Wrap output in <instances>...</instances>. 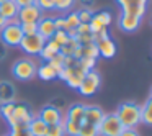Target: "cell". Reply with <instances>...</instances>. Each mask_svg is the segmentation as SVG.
<instances>
[{
    "label": "cell",
    "instance_id": "1",
    "mask_svg": "<svg viewBox=\"0 0 152 136\" xmlns=\"http://www.w3.org/2000/svg\"><path fill=\"white\" fill-rule=\"evenodd\" d=\"M116 116L119 118L123 128H136L141 123V107L134 102H123L118 107Z\"/></svg>",
    "mask_w": 152,
    "mask_h": 136
},
{
    "label": "cell",
    "instance_id": "2",
    "mask_svg": "<svg viewBox=\"0 0 152 136\" xmlns=\"http://www.w3.org/2000/svg\"><path fill=\"white\" fill-rule=\"evenodd\" d=\"M23 36L25 35H23V31H21V26H20V23H18V20L7 21V25L0 30V41H2L5 46H10V48L20 46Z\"/></svg>",
    "mask_w": 152,
    "mask_h": 136
},
{
    "label": "cell",
    "instance_id": "3",
    "mask_svg": "<svg viewBox=\"0 0 152 136\" xmlns=\"http://www.w3.org/2000/svg\"><path fill=\"white\" fill-rule=\"evenodd\" d=\"M34 118L31 107L25 102H15V108L12 116L7 120L8 126H28V123Z\"/></svg>",
    "mask_w": 152,
    "mask_h": 136
},
{
    "label": "cell",
    "instance_id": "4",
    "mask_svg": "<svg viewBox=\"0 0 152 136\" xmlns=\"http://www.w3.org/2000/svg\"><path fill=\"white\" fill-rule=\"evenodd\" d=\"M36 71L38 66L33 59L30 57H23V59H18L17 62L12 66V74L17 80H30L33 77H36Z\"/></svg>",
    "mask_w": 152,
    "mask_h": 136
},
{
    "label": "cell",
    "instance_id": "5",
    "mask_svg": "<svg viewBox=\"0 0 152 136\" xmlns=\"http://www.w3.org/2000/svg\"><path fill=\"white\" fill-rule=\"evenodd\" d=\"M100 85H102V76L93 69V71H88L83 76L82 84H80V87L77 90H79V93L82 97H92L98 92Z\"/></svg>",
    "mask_w": 152,
    "mask_h": 136
},
{
    "label": "cell",
    "instance_id": "6",
    "mask_svg": "<svg viewBox=\"0 0 152 136\" xmlns=\"http://www.w3.org/2000/svg\"><path fill=\"white\" fill-rule=\"evenodd\" d=\"M123 125L116 113H105L102 123L98 125V133L100 136H119L123 131Z\"/></svg>",
    "mask_w": 152,
    "mask_h": 136
},
{
    "label": "cell",
    "instance_id": "7",
    "mask_svg": "<svg viewBox=\"0 0 152 136\" xmlns=\"http://www.w3.org/2000/svg\"><path fill=\"white\" fill-rule=\"evenodd\" d=\"M149 0H116V4L121 7V15H131V17L144 18L147 12Z\"/></svg>",
    "mask_w": 152,
    "mask_h": 136
},
{
    "label": "cell",
    "instance_id": "8",
    "mask_svg": "<svg viewBox=\"0 0 152 136\" xmlns=\"http://www.w3.org/2000/svg\"><path fill=\"white\" fill-rule=\"evenodd\" d=\"M46 44V40H44L41 35H28V36H23V40H21L20 46L21 51H23L25 54H28V56H39L41 49H43V46Z\"/></svg>",
    "mask_w": 152,
    "mask_h": 136
},
{
    "label": "cell",
    "instance_id": "9",
    "mask_svg": "<svg viewBox=\"0 0 152 136\" xmlns=\"http://www.w3.org/2000/svg\"><path fill=\"white\" fill-rule=\"evenodd\" d=\"M85 76L82 69L79 66H74V67H64L59 74H57V79H62L70 89H79L80 84H82V79Z\"/></svg>",
    "mask_w": 152,
    "mask_h": 136
},
{
    "label": "cell",
    "instance_id": "10",
    "mask_svg": "<svg viewBox=\"0 0 152 136\" xmlns=\"http://www.w3.org/2000/svg\"><path fill=\"white\" fill-rule=\"evenodd\" d=\"M39 116L46 125H56V123H62L64 121V115H62V110L59 107L53 105V103H48L41 108Z\"/></svg>",
    "mask_w": 152,
    "mask_h": 136
},
{
    "label": "cell",
    "instance_id": "11",
    "mask_svg": "<svg viewBox=\"0 0 152 136\" xmlns=\"http://www.w3.org/2000/svg\"><path fill=\"white\" fill-rule=\"evenodd\" d=\"M111 21H113V17L108 10H100V12H95V13H93V17H92V20L88 21V25H90L92 33L95 35L102 30H106V28L111 25Z\"/></svg>",
    "mask_w": 152,
    "mask_h": 136
},
{
    "label": "cell",
    "instance_id": "12",
    "mask_svg": "<svg viewBox=\"0 0 152 136\" xmlns=\"http://www.w3.org/2000/svg\"><path fill=\"white\" fill-rule=\"evenodd\" d=\"M41 18H43V12H41V8L38 5L21 7L17 15L18 23H38Z\"/></svg>",
    "mask_w": 152,
    "mask_h": 136
},
{
    "label": "cell",
    "instance_id": "13",
    "mask_svg": "<svg viewBox=\"0 0 152 136\" xmlns=\"http://www.w3.org/2000/svg\"><path fill=\"white\" fill-rule=\"evenodd\" d=\"M95 46H96V49H98V56L105 57V59H113V57L116 56V51H118L116 43L111 36H106V38H103V40L96 41Z\"/></svg>",
    "mask_w": 152,
    "mask_h": 136
},
{
    "label": "cell",
    "instance_id": "14",
    "mask_svg": "<svg viewBox=\"0 0 152 136\" xmlns=\"http://www.w3.org/2000/svg\"><path fill=\"white\" fill-rule=\"evenodd\" d=\"M105 112L96 105H85V115H83V121L82 123H88V125L98 126L102 123Z\"/></svg>",
    "mask_w": 152,
    "mask_h": 136
},
{
    "label": "cell",
    "instance_id": "15",
    "mask_svg": "<svg viewBox=\"0 0 152 136\" xmlns=\"http://www.w3.org/2000/svg\"><path fill=\"white\" fill-rule=\"evenodd\" d=\"M56 31H57V28H56V23H54V18L43 17L38 21V35H41L44 40H51Z\"/></svg>",
    "mask_w": 152,
    "mask_h": 136
},
{
    "label": "cell",
    "instance_id": "16",
    "mask_svg": "<svg viewBox=\"0 0 152 136\" xmlns=\"http://www.w3.org/2000/svg\"><path fill=\"white\" fill-rule=\"evenodd\" d=\"M141 18L137 17H131V15H121L118 20V26L126 33H134L139 26H141Z\"/></svg>",
    "mask_w": 152,
    "mask_h": 136
},
{
    "label": "cell",
    "instance_id": "17",
    "mask_svg": "<svg viewBox=\"0 0 152 136\" xmlns=\"http://www.w3.org/2000/svg\"><path fill=\"white\" fill-rule=\"evenodd\" d=\"M83 115H85V105L83 103H72L67 110V115L64 120H69L72 123H77V125H82L83 121Z\"/></svg>",
    "mask_w": 152,
    "mask_h": 136
},
{
    "label": "cell",
    "instance_id": "18",
    "mask_svg": "<svg viewBox=\"0 0 152 136\" xmlns=\"http://www.w3.org/2000/svg\"><path fill=\"white\" fill-rule=\"evenodd\" d=\"M15 95H17V90L13 84L10 80H0V103L15 102Z\"/></svg>",
    "mask_w": 152,
    "mask_h": 136
},
{
    "label": "cell",
    "instance_id": "19",
    "mask_svg": "<svg viewBox=\"0 0 152 136\" xmlns=\"http://www.w3.org/2000/svg\"><path fill=\"white\" fill-rule=\"evenodd\" d=\"M18 10H20V7L15 4L13 0H5V2L0 4V13H2V17H4L7 21L17 20Z\"/></svg>",
    "mask_w": 152,
    "mask_h": 136
},
{
    "label": "cell",
    "instance_id": "20",
    "mask_svg": "<svg viewBox=\"0 0 152 136\" xmlns=\"http://www.w3.org/2000/svg\"><path fill=\"white\" fill-rule=\"evenodd\" d=\"M36 76L39 77L41 80H46V82H49V80L57 79V71L54 69V67L51 66L49 62H44V64H41V66H38Z\"/></svg>",
    "mask_w": 152,
    "mask_h": 136
},
{
    "label": "cell",
    "instance_id": "21",
    "mask_svg": "<svg viewBox=\"0 0 152 136\" xmlns=\"http://www.w3.org/2000/svg\"><path fill=\"white\" fill-rule=\"evenodd\" d=\"M46 129H48V125L39 118V116H34V118L28 123V131L33 136H46Z\"/></svg>",
    "mask_w": 152,
    "mask_h": 136
},
{
    "label": "cell",
    "instance_id": "22",
    "mask_svg": "<svg viewBox=\"0 0 152 136\" xmlns=\"http://www.w3.org/2000/svg\"><path fill=\"white\" fill-rule=\"evenodd\" d=\"M141 123L152 126V97H149L145 103L141 107Z\"/></svg>",
    "mask_w": 152,
    "mask_h": 136
},
{
    "label": "cell",
    "instance_id": "23",
    "mask_svg": "<svg viewBox=\"0 0 152 136\" xmlns=\"http://www.w3.org/2000/svg\"><path fill=\"white\" fill-rule=\"evenodd\" d=\"M64 23H66L64 31L75 30V28L80 25V20H79V17H77V12H70V13H67L66 17H64Z\"/></svg>",
    "mask_w": 152,
    "mask_h": 136
},
{
    "label": "cell",
    "instance_id": "24",
    "mask_svg": "<svg viewBox=\"0 0 152 136\" xmlns=\"http://www.w3.org/2000/svg\"><path fill=\"white\" fill-rule=\"evenodd\" d=\"M96 61L98 59H93V57H82V59H77V66L83 71V72H88V71H93L96 66Z\"/></svg>",
    "mask_w": 152,
    "mask_h": 136
},
{
    "label": "cell",
    "instance_id": "25",
    "mask_svg": "<svg viewBox=\"0 0 152 136\" xmlns=\"http://www.w3.org/2000/svg\"><path fill=\"white\" fill-rule=\"evenodd\" d=\"M79 136H100L98 126L88 125V123H82L79 129Z\"/></svg>",
    "mask_w": 152,
    "mask_h": 136
},
{
    "label": "cell",
    "instance_id": "26",
    "mask_svg": "<svg viewBox=\"0 0 152 136\" xmlns=\"http://www.w3.org/2000/svg\"><path fill=\"white\" fill-rule=\"evenodd\" d=\"M46 136H66V129H64V125H62V123L48 125Z\"/></svg>",
    "mask_w": 152,
    "mask_h": 136
},
{
    "label": "cell",
    "instance_id": "27",
    "mask_svg": "<svg viewBox=\"0 0 152 136\" xmlns=\"http://www.w3.org/2000/svg\"><path fill=\"white\" fill-rule=\"evenodd\" d=\"M57 53H59V51H56L54 48H51L49 44L46 43V44L43 46V49H41V53H39V57L44 61V62H49V61L53 59V57L56 56Z\"/></svg>",
    "mask_w": 152,
    "mask_h": 136
},
{
    "label": "cell",
    "instance_id": "28",
    "mask_svg": "<svg viewBox=\"0 0 152 136\" xmlns=\"http://www.w3.org/2000/svg\"><path fill=\"white\" fill-rule=\"evenodd\" d=\"M75 5V0H54V10L57 12H69Z\"/></svg>",
    "mask_w": 152,
    "mask_h": 136
},
{
    "label": "cell",
    "instance_id": "29",
    "mask_svg": "<svg viewBox=\"0 0 152 136\" xmlns=\"http://www.w3.org/2000/svg\"><path fill=\"white\" fill-rule=\"evenodd\" d=\"M13 108H15V102L2 103V105H0V116L7 121V120L12 116V113H13Z\"/></svg>",
    "mask_w": 152,
    "mask_h": 136
},
{
    "label": "cell",
    "instance_id": "30",
    "mask_svg": "<svg viewBox=\"0 0 152 136\" xmlns=\"http://www.w3.org/2000/svg\"><path fill=\"white\" fill-rule=\"evenodd\" d=\"M77 17H79L80 23H88L93 17V12L92 8H87V7H82L79 12H77Z\"/></svg>",
    "mask_w": 152,
    "mask_h": 136
},
{
    "label": "cell",
    "instance_id": "31",
    "mask_svg": "<svg viewBox=\"0 0 152 136\" xmlns=\"http://www.w3.org/2000/svg\"><path fill=\"white\" fill-rule=\"evenodd\" d=\"M64 57H66V56H64V54H61V53H57V54H56V56H54V57H53V59H51V61H49V64H51V66H53V67H54V69H56V71H57V74H59V72H61V71H62V69H64Z\"/></svg>",
    "mask_w": 152,
    "mask_h": 136
},
{
    "label": "cell",
    "instance_id": "32",
    "mask_svg": "<svg viewBox=\"0 0 152 136\" xmlns=\"http://www.w3.org/2000/svg\"><path fill=\"white\" fill-rule=\"evenodd\" d=\"M8 136H33L28 131V126H10V135Z\"/></svg>",
    "mask_w": 152,
    "mask_h": 136
},
{
    "label": "cell",
    "instance_id": "33",
    "mask_svg": "<svg viewBox=\"0 0 152 136\" xmlns=\"http://www.w3.org/2000/svg\"><path fill=\"white\" fill-rule=\"evenodd\" d=\"M51 40L54 41V43H57L59 46H62V44L67 43V40H69V36H67V33L64 30H57L56 33H54V36L51 38Z\"/></svg>",
    "mask_w": 152,
    "mask_h": 136
},
{
    "label": "cell",
    "instance_id": "34",
    "mask_svg": "<svg viewBox=\"0 0 152 136\" xmlns=\"http://www.w3.org/2000/svg\"><path fill=\"white\" fill-rule=\"evenodd\" d=\"M34 5H38L41 8V12L54 10V0H34Z\"/></svg>",
    "mask_w": 152,
    "mask_h": 136
},
{
    "label": "cell",
    "instance_id": "35",
    "mask_svg": "<svg viewBox=\"0 0 152 136\" xmlns=\"http://www.w3.org/2000/svg\"><path fill=\"white\" fill-rule=\"evenodd\" d=\"M20 26H21V31H23L25 36L38 33V23H20Z\"/></svg>",
    "mask_w": 152,
    "mask_h": 136
},
{
    "label": "cell",
    "instance_id": "36",
    "mask_svg": "<svg viewBox=\"0 0 152 136\" xmlns=\"http://www.w3.org/2000/svg\"><path fill=\"white\" fill-rule=\"evenodd\" d=\"M75 30H77V35H88V33H92L88 23H80L79 26L75 28Z\"/></svg>",
    "mask_w": 152,
    "mask_h": 136
},
{
    "label": "cell",
    "instance_id": "37",
    "mask_svg": "<svg viewBox=\"0 0 152 136\" xmlns=\"http://www.w3.org/2000/svg\"><path fill=\"white\" fill-rule=\"evenodd\" d=\"M119 136H139V133L136 131V128H124Z\"/></svg>",
    "mask_w": 152,
    "mask_h": 136
},
{
    "label": "cell",
    "instance_id": "38",
    "mask_svg": "<svg viewBox=\"0 0 152 136\" xmlns=\"http://www.w3.org/2000/svg\"><path fill=\"white\" fill-rule=\"evenodd\" d=\"M18 7H28V5H34V0H13Z\"/></svg>",
    "mask_w": 152,
    "mask_h": 136
},
{
    "label": "cell",
    "instance_id": "39",
    "mask_svg": "<svg viewBox=\"0 0 152 136\" xmlns=\"http://www.w3.org/2000/svg\"><path fill=\"white\" fill-rule=\"evenodd\" d=\"M5 56H7V46H5L2 41H0V61L4 59Z\"/></svg>",
    "mask_w": 152,
    "mask_h": 136
},
{
    "label": "cell",
    "instance_id": "40",
    "mask_svg": "<svg viewBox=\"0 0 152 136\" xmlns=\"http://www.w3.org/2000/svg\"><path fill=\"white\" fill-rule=\"evenodd\" d=\"M79 2H80V5H83V7H87V8H90L95 4V0H79Z\"/></svg>",
    "mask_w": 152,
    "mask_h": 136
},
{
    "label": "cell",
    "instance_id": "41",
    "mask_svg": "<svg viewBox=\"0 0 152 136\" xmlns=\"http://www.w3.org/2000/svg\"><path fill=\"white\" fill-rule=\"evenodd\" d=\"M5 25H7V20H5V18L2 17V13H0V30H2V28H4Z\"/></svg>",
    "mask_w": 152,
    "mask_h": 136
},
{
    "label": "cell",
    "instance_id": "42",
    "mask_svg": "<svg viewBox=\"0 0 152 136\" xmlns=\"http://www.w3.org/2000/svg\"><path fill=\"white\" fill-rule=\"evenodd\" d=\"M149 25L152 26V15H151V18H149Z\"/></svg>",
    "mask_w": 152,
    "mask_h": 136
},
{
    "label": "cell",
    "instance_id": "43",
    "mask_svg": "<svg viewBox=\"0 0 152 136\" xmlns=\"http://www.w3.org/2000/svg\"><path fill=\"white\" fill-rule=\"evenodd\" d=\"M151 97H152V87H151Z\"/></svg>",
    "mask_w": 152,
    "mask_h": 136
},
{
    "label": "cell",
    "instance_id": "44",
    "mask_svg": "<svg viewBox=\"0 0 152 136\" xmlns=\"http://www.w3.org/2000/svg\"><path fill=\"white\" fill-rule=\"evenodd\" d=\"M2 2H5V0H0V4H2Z\"/></svg>",
    "mask_w": 152,
    "mask_h": 136
}]
</instances>
